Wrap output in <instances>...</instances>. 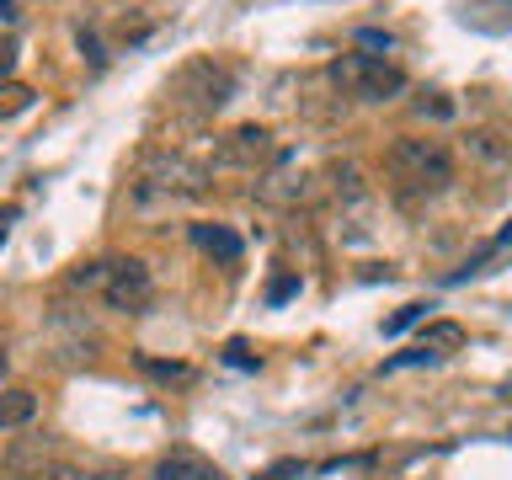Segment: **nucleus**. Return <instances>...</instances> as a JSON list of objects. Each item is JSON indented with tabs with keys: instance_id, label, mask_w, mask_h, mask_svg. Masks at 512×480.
Segmentation results:
<instances>
[{
	"instance_id": "f257e3e1",
	"label": "nucleus",
	"mask_w": 512,
	"mask_h": 480,
	"mask_svg": "<svg viewBox=\"0 0 512 480\" xmlns=\"http://www.w3.org/2000/svg\"><path fill=\"white\" fill-rule=\"evenodd\" d=\"M208 192V166H198L182 150H144L134 176H128V198L139 208H160V203H192Z\"/></svg>"
},
{
	"instance_id": "f03ea898",
	"label": "nucleus",
	"mask_w": 512,
	"mask_h": 480,
	"mask_svg": "<svg viewBox=\"0 0 512 480\" xmlns=\"http://www.w3.org/2000/svg\"><path fill=\"white\" fill-rule=\"evenodd\" d=\"M384 166H390V182H395V198L400 203H427L438 198V192L454 187V155H448L443 139H395L390 155H384Z\"/></svg>"
},
{
	"instance_id": "7ed1b4c3",
	"label": "nucleus",
	"mask_w": 512,
	"mask_h": 480,
	"mask_svg": "<svg viewBox=\"0 0 512 480\" xmlns=\"http://www.w3.org/2000/svg\"><path fill=\"white\" fill-rule=\"evenodd\" d=\"M331 80L347 96H358V102H390V96L406 91V70L384 54H342L331 64Z\"/></svg>"
},
{
	"instance_id": "20e7f679",
	"label": "nucleus",
	"mask_w": 512,
	"mask_h": 480,
	"mask_svg": "<svg viewBox=\"0 0 512 480\" xmlns=\"http://www.w3.org/2000/svg\"><path fill=\"white\" fill-rule=\"evenodd\" d=\"M166 96H171V102H182V107L214 112V107H224L235 96V70H230V64H219V59H187L182 70L171 75Z\"/></svg>"
},
{
	"instance_id": "39448f33",
	"label": "nucleus",
	"mask_w": 512,
	"mask_h": 480,
	"mask_svg": "<svg viewBox=\"0 0 512 480\" xmlns=\"http://www.w3.org/2000/svg\"><path fill=\"white\" fill-rule=\"evenodd\" d=\"M102 299H107V310H144L155 294V283H150V267L134 262V256H118V262H107L102 267Z\"/></svg>"
},
{
	"instance_id": "423d86ee",
	"label": "nucleus",
	"mask_w": 512,
	"mask_h": 480,
	"mask_svg": "<svg viewBox=\"0 0 512 480\" xmlns=\"http://www.w3.org/2000/svg\"><path fill=\"white\" fill-rule=\"evenodd\" d=\"M459 347H464V326H459V320H432V326L416 336V342L400 352V358L384 363V374L411 368V363H438V358H448V352H459Z\"/></svg>"
},
{
	"instance_id": "0eeeda50",
	"label": "nucleus",
	"mask_w": 512,
	"mask_h": 480,
	"mask_svg": "<svg viewBox=\"0 0 512 480\" xmlns=\"http://www.w3.org/2000/svg\"><path fill=\"white\" fill-rule=\"evenodd\" d=\"M278 155V144H272V134L262 123H246V128H235V134H224L219 139V166H240V171H256V166H267V160Z\"/></svg>"
},
{
	"instance_id": "6e6552de",
	"label": "nucleus",
	"mask_w": 512,
	"mask_h": 480,
	"mask_svg": "<svg viewBox=\"0 0 512 480\" xmlns=\"http://www.w3.org/2000/svg\"><path fill=\"white\" fill-rule=\"evenodd\" d=\"M187 235H192V246H198V251L219 256L224 267H235L240 256H246V240H240V235L230 230V224H208V219H198V224H192Z\"/></svg>"
},
{
	"instance_id": "1a4fd4ad",
	"label": "nucleus",
	"mask_w": 512,
	"mask_h": 480,
	"mask_svg": "<svg viewBox=\"0 0 512 480\" xmlns=\"http://www.w3.org/2000/svg\"><path fill=\"white\" fill-rule=\"evenodd\" d=\"M155 480H224V470L208 464L203 454H192V448H176L155 464Z\"/></svg>"
},
{
	"instance_id": "9d476101",
	"label": "nucleus",
	"mask_w": 512,
	"mask_h": 480,
	"mask_svg": "<svg viewBox=\"0 0 512 480\" xmlns=\"http://www.w3.org/2000/svg\"><path fill=\"white\" fill-rule=\"evenodd\" d=\"M38 416V395L32 390H0V432H16Z\"/></svg>"
},
{
	"instance_id": "9b49d317",
	"label": "nucleus",
	"mask_w": 512,
	"mask_h": 480,
	"mask_svg": "<svg viewBox=\"0 0 512 480\" xmlns=\"http://www.w3.org/2000/svg\"><path fill=\"white\" fill-rule=\"evenodd\" d=\"M32 107V86H22V80H0V123L16 118V112Z\"/></svg>"
},
{
	"instance_id": "f8f14e48",
	"label": "nucleus",
	"mask_w": 512,
	"mask_h": 480,
	"mask_svg": "<svg viewBox=\"0 0 512 480\" xmlns=\"http://www.w3.org/2000/svg\"><path fill=\"white\" fill-rule=\"evenodd\" d=\"M470 150H475L480 160H491V166H502V160H507V144L496 139V134H475V139H470Z\"/></svg>"
},
{
	"instance_id": "ddd939ff",
	"label": "nucleus",
	"mask_w": 512,
	"mask_h": 480,
	"mask_svg": "<svg viewBox=\"0 0 512 480\" xmlns=\"http://www.w3.org/2000/svg\"><path fill=\"white\" fill-rule=\"evenodd\" d=\"M422 315H427V304H406V310H400V315H390V320H384V336H395V331L416 326V320H422Z\"/></svg>"
},
{
	"instance_id": "4468645a",
	"label": "nucleus",
	"mask_w": 512,
	"mask_h": 480,
	"mask_svg": "<svg viewBox=\"0 0 512 480\" xmlns=\"http://www.w3.org/2000/svg\"><path fill=\"white\" fill-rule=\"evenodd\" d=\"M294 294H299V272H283V278L267 288V304H283V299H294Z\"/></svg>"
},
{
	"instance_id": "2eb2a0df",
	"label": "nucleus",
	"mask_w": 512,
	"mask_h": 480,
	"mask_svg": "<svg viewBox=\"0 0 512 480\" xmlns=\"http://www.w3.org/2000/svg\"><path fill=\"white\" fill-rule=\"evenodd\" d=\"M16 54H22V48H16V38H11V32H0V80L16 70Z\"/></svg>"
},
{
	"instance_id": "dca6fc26",
	"label": "nucleus",
	"mask_w": 512,
	"mask_h": 480,
	"mask_svg": "<svg viewBox=\"0 0 512 480\" xmlns=\"http://www.w3.org/2000/svg\"><path fill=\"white\" fill-rule=\"evenodd\" d=\"M294 475H304V464L299 459H283V464H272V470H262L256 480H294Z\"/></svg>"
},
{
	"instance_id": "f3484780",
	"label": "nucleus",
	"mask_w": 512,
	"mask_h": 480,
	"mask_svg": "<svg viewBox=\"0 0 512 480\" xmlns=\"http://www.w3.org/2000/svg\"><path fill=\"white\" fill-rule=\"evenodd\" d=\"M144 368H150V374H160V379H187L182 363H155V358H144Z\"/></svg>"
},
{
	"instance_id": "a211bd4d",
	"label": "nucleus",
	"mask_w": 512,
	"mask_h": 480,
	"mask_svg": "<svg viewBox=\"0 0 512 480\" xmlns=\"http://www.w3.org/2000/svg\"><path fill=\"white\" fill-rule=\"evenodd\" d=\"M358 43H363V48H384V54L395 48V43H390V32H358Z\"/></svg>"
},
{
	"instance_id": "6ab92c4d",
	"label": "nucleus",
	"mask_w": 512,
	"mask_h": 480,
	"mask_svg": "<svg viewBox=\"0 0 512 480\" xmlns=\"http://www.w3.org/2000/svg\"><path fill=\"white\" fill-rule=\"evenodd\" d=\"M80 54H91V64H102V43H96V32H80Z\"/></svg>"
},
{
	"instance_id": "aec40b11",
	"label": "nucleus",
	"mask_w": 512,
	"mask_h": 480,
	"mask_svg": "<svg viewBox=\"0 0 512 480\" xmlns=\"http://www.w3.org/2000/svg\"><path fill=\"white\" fill-rule=\"evenodd\" d=\"M11 219H16V208H0V240H6V230H11Z\"/></svg>"
},
{
	"instance_id": "412c9836",
	"label": "nucleus",
	"mask_w": 512,
	"mask_h": 480,
	"mask_svg": "<svg viewBox=\"0 0 512 480\" xmlns=\"http://www.w3.org/2000/svg\"><path fill=\"white\" fill-rule=\"evenodd\" d=\"M16 22V11H11V0H0V27H11Z\"/></svg>"
}]
</instances>
